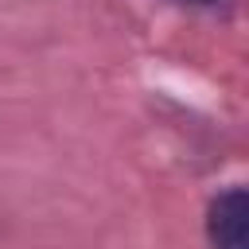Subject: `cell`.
<instances>
[{"label": "cell", "instance_id": "obj_1", "mask_svg": "<svg viewBox=\"0 0 249 249\" xmlns=\"http://www.w3.org/2000/svg\"><path fill=\"white\" fill-rule=\"evenodd\" d=\"M206 237L214 249H245L249 241V202L241 187L222 191L206 210Z\"/></svg>", "mask_w": 249, "mask_h": 249}, {"label": "cell", "instance_id": "obj_2", "mask_svg": "<svg viewBox=\"0 0 249 249\" xmlns=\"http://www.w3.org/2000/svg\"><path fill=\"white\" fill-rule=\"evenodd\" d=\"M191 4H218V0H191Z\"/></svg>", "mask_w": 249, "mask_h": 249}]
</instances>
